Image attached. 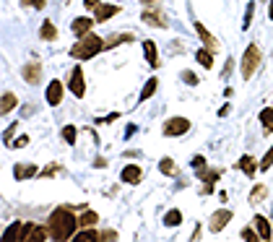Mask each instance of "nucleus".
<instances>
[{
    "mask_svg": "<svg viewBox=\"0 0 273 242\" xmlns=\"http://www.w3.org/2000/svg\"><path fill=\"white\" fill-rule=\"evenodd\" d=\"M47 226H50V237L52 240H57V242H65V240H73V234L78 232V219L73 216V211L68 208V206H60V208H55L50 214V222H47Z\"/></svg>",
    "mask_w": 273,
    "mask_h": 242,
    "instance_id": "1",
    "label": "nucleus"
},
{
    "mask_svg": "<svg viewBox=\"0 0 273 242\" xmlns=\"http://www.w3.org/2000/svg\"><path fill=\"white\" fill-rule=\"evenodd\" d=\"M104 50V39L99 34H83V37H78V42L71 47V57H75V60H91L94 55H99V52Z\"/></svg>",
    "mask_w": 273,
    "mask_h": 242,
    "instance_id": "2",
    "label": "nucleus"
},
{
    "mask_svg": "<svg viewBox=\"0 0 273 242\" xmlns=\"http://www.w3.org/2000/svg\"><path fill=\"white\" fill-rule=\"evenodd\" d=\"M257 65H260V47H257V44H247L245 55H242V78L245 81L253 78Z\"/></svg>",
    "mask_w": 273,
    "mask_h": 242,
    "instance_id": "3",
    "label": "nucleus"
},
{
    "mask_svg": "<svg viewBox=\"0 0 273 242\" xmlns=\"http://www.w3.org/2000/svg\"><path fill=\"white\" fill-rule=\"evenodd\" d=\"M162 130H164V135H169V138H177V135H185L190 130V120L187 117H169Z\"/></svg>",
    "mask_w": 273,
    "mask_h": 242,
    "instance_id": "4",
    "label": "nucleus"
},
{
    "mask_svg": "<svg viewBox=\"0 0 273 242\" xmlns=\"http://www.w3.org/2000/svg\"><path fill=\"white\" fill-rule=\"evenodd\" d=\"M141 21L148 26H156V29H166L169 26V21H166V13L159 11V8H146L141 13Z\"/></svg>",
    "mask_w": 273,
    "mask_h": 242,
    "instance_id": "5",
    "label": "nucleus"
},
{
    "mask_svg": "<svg viewBox=\"0 0 273 242\" xmlns=\"http://www.w3.org/2000/svg\"><path fill=\"white\" fill-rule=\"evenodd\" d=\"M68 89H71L73 96H83L86 94V78H83V71L78 65L71 71V81H68Z\"/></svg>",
    "mask_w": 273,
    "mask_h": 242,
    "instance_id": "6",
    "label": "nucleus"
},
{
    "mask_svg": "<svg viewBox=\"0 0 273 242\" xmlns=\"http://www.w3.org/2000/svg\"><path fill=\"white\" fill-rule=\"evenodd\" d=\"M229 222H232V211H229V208H221V211H216V214L211 216L208 229H211V232H221Z\"/></svg>",
    "mask_w": 273,
    "mask_h": 242,
    "instance_id": "7",
    "label": "nucleus"
},
{
    "mask_svg": "<svg viewBox=\"0 0 273 242\" xmlns=\"http://www.w3.org/2000/svg\"><path fill=\"white\" fill-rule=\"evenodd\" d=\"M24 81L26 84H32V86H36V84H42V63H29V65H24Z\"/></svg>",
    "mask_w": 273,
    "mask_h": 242,
    "instance_id": "8",
    "label": "nucleus"
},
{
    "mask_svg": "<svg viewBox=\"0 0 273 242\" xmlns=\"http://www.w3.org/2000/svg\"><path fill=\"white\" fill-rule=\"evenodd\" d=\"M94 21L96 19H89V16H78V19H73V24H71V32L75 37H83V34H89L91 29H94Z\"/></svg>",
    "mask_w": 273,
    "mask_h": 242,
    "instance_id": "9",
    "label": "nucleus"
},
{
    "mask_svg": "<svg viewBox=\"0 0 273 242\" xmlns=\"http://www.w3.org/2000/svg\"><path fill=\"white\" fill-rule=\"evenodd\" d=\"M193 26H195V32H198V37H200V42H203V44H206V47H208V50H214V52H216V50H218V42H216V37H214V34H211V32H208V29H206V26H203V24H200V21H195V24H193Z\"/></svg>",
    "mask_w": 273,
    "mask_h": 242,
    "instance_id": "10",
    "label": "nucleus"
},
{
    "mask_svg": "<svg viewBox=\"0 0 273 242\" xmlns=\"http://www.w3.org/2000/svg\"><path fill=\"white\" fill-rule=\"evenodd\" d=\"M143 177L141 167H135V164H127V167H123V175H120V180H123L125 185H138Z\"/></svg>",
    "mask_w": 273,
    "mask_h": 242,
    "instance_id": "11",
    "label": "nucleus"
},
{
    "mask_svg": "<svg viewBox=\"0 0 273 242\" xmlns=\"http://www.w3.org/2000/svg\"><path fill=\"white\" fill-rule=\"evenodd\" d=\"M60 102H63V84L60 81H50L47 84V104L57 107Z\"/></svg>",
    "mask_w": 273,
    "mask_h": 242,
    "instance_id": "12",
    "label": "nucleus"
},
{
    "mask_svg": "<svg viewBox=\"0 0 273 242\" xmlns=\"http://www.w3.org/2000/svg\"><path fill=\"white\" fill-rule=\"evenodd\" d=\"M94 13H96V16H94L96 24H104V21H109L112 16H117V13H120V5H102V3H99Z\"/></svg>",
    "mask_w": 273,
    "mask_h": 242,
    "instance_id": "13",
    "label": "nucleus"
},
{
    "mask_svg": "<svg viewBox=\"0 0 273 242\" xmlns=\"http://www.w3.org/2000/svg\"><path fill=\"white\" fill-rule=\"evenodd\" d=\"M237 167H239L242 172H245L247 177H255V172L260 169V164H257V162H255V159L250 156V154H245V156L239 159V164H237Z\"/></svg>",
    "mask_w": 273,
    "mask_h": 242,
    "instance_id": "14",
    "label": "nucleus"
},
{
    "mask_svg": "<svg viewBox=\"0 0 273 242\" xmlns=\"http://www.w3.org/2000/svg\"><path fill=\"white\" fill-rule=\"evenodd\" d=\"M75 242H94V240H102V232H94L91 226H81L78 232L73 234Z\"/></svg>",
    "mask_w": 273,
    "mask_h": 242,
    "instance_id": "15",
    "label": "nucleus"
},
{
    "mask_svg": "<svg viewBox=\"0 0 273 242\" xmlns=\"http://www.w3.org/2000/svg\"><path fill=\"white\" fill-rule=\"evenodd\" d=\"M253 224H255L257 234H260V240H271V237H273V232H271V222H268L265 216H255V219H253Z\"/></svg>",
    "mask_w": 273,
    "mask_h": 242,
    "instance_id": "16",
    "label": "nucleus"
},
{
    "mask_svg": "<svg viewBox=\"0 0 273 242\" xmlns=\"http://www.w3.org/2000/svg\"><path fill=\"white\" fill-rule=\"evenodd\" d=\"M143 55H146V60H148L151 68H159V55H156V42L154 39L143 42Z\"/></svg>",
    "mask_w": 273,
    "mask_h": 242,
    "instance_id": "17",
    "label": "nucleus"
},
{
    "mask_svg": "<svg viewBox=\"0 0 273 242\" xmlns=\"http://www.w3.org/2000/svg\"><path fill=\"white\" fill-rule=\"evenodd\" d=\"M195 60H198L203 68H214V50H208L206 44H203L200 50H195Z\"/></svg>",
    "mask_w": 273,
    "mask_h": 242,
    "instance_id": "18",
    "label": "nucleus"
},
{
    "mask_svg": "<svg viewBox=\"0 0 273 242\" xmlns=\"http://www.w3.org/2000/svg\"><path fill=\"white\" fill-rule=\"evenodd\" d=\"M34 175H36L34 164H16V167H13V177H16V180H29Z\"/></svg>",
    "mask_w": 273,
    "mask_h": 242,
    "instance_id": "19",
    "label": "nucleus"
},
{
    "mask_svg": "<svg viewBox=\"0 0 273 242\" xmlns=\"http://www.w3.org/2000/svg\"><path fill=\"white\" fill-rule=\"evenodd\" d=\"M135 37L133 34H125V32H120L115 37H109V39H104V50H112V47H117V44H125V42H133Z\"/></svg>",
    "mask_w": 273,
    "mask_h": 242,
    "instance_id": "20",
    "label": "nucleus"
},
{
    "mask_svg": "<svg viewBox=\"0 0 273 242\" xmlns=\"http://www.w3.org/2000/svg\"><path fill=\"white\" fill-rule=\"evenodd\" d=\"M39 39H44V42H55V39H57V29H55V24H52V21H44V24H42Z\"/></svg>",
    "mask_w": 273,
    "mask_h": 242,
    "instance_id": "21",
    "label": "nucleus"
},
{
    "mask_svg": "<svg viewBox=\"0 0 273 242\" xmlns=\"http://www.w3.org/2000/svg\"><path fill=\"white\" fill-rule=\"evenodd\" d=\"M218 177H221V172H218V169H206V167L198 169V180H203L206 185H216Z\"/></svg>",
    "mask_w": 273,
    "mask_h": 242,
    "instance_id": "22",
    "label": "nucleus"
},
{
    "mask_svg": "<svg viewBox=\"0 0 273 242\" xmlns=\"http://www.w3.org/2000/svg\"><path fill=\"white\" fill-rule=\"evenodd\" d=\"M21 226H24V222H13L8 229L3 232V240L5 242H18V234H21Z\"/></svg>",
    "mask_w": 273,
    "mask_h": 242,
    "instance_id": "23",
    "label": "nucleus"
},
{
    "mask_svg": "<svg viewBox=\"0 0 273 242\" xmlns=\"http://www.w3.org/2000/svg\"><path fill=\"white\" fill-rule=\"evenodd\" d=\"M13 107H16V94H13V92H5V94H3V102H0V112H3V117L8 115Z\"/></svg>",
    "mask_w": 273,
    "mask_h": 242,
    "instance_id": "24",
    "label": "nucleus"
},
{
    "mask_svg": "<svg viewBox=\"0 0 273 242\" xmlns=\"http://www.w3.org/2000/svg\"><path fill=\"white\" fill-rule=\"evenodd\" d=\"M156 86H159V81L154 78V75H151V78L146 81V86H143V92H141V96H138V99H141V102L151 99V96H154V92H156Z\"/></svg>",
    "mask_w": 273,
    "mask_h": 242,
    "instance_id": "25",
    "label": "nucleus"
},
{
    "mask_svg": "<svg viewBox=\"0 0 273 242\" xmlns=\"http://www.w3.org/2000/svg\"><path fill=\"white\" fill-rule=\"evenodd\" d=\"M260 123H263V130L265 133H273V107H265L260 112Z\"/></svg>",
    "mask_w": 273,
    "mask_h": 242,
    "instance_id": "26",
    "label": "nucleus"
},
{
    "mask_svg": "<svg viewBox=\"0 0 273 242\" xmlns=\"http://www.w3.org/2000/svg\"><path fill=\"white\" fill-rule=\"evenodd\" d=\"M50 237V226H34L32 234H29V242H42Z\"/></svg>",
    "mask_w": 273,
    "mask_h": 242,
    "instance_id": "27",
    "label": "nucleus"
},
{
    "mask_svg": "<svg viewBox=\"0 0 273 242\" xmlns=\"http://www.w3.org/2000/svg\"><path fill=\"white\" fill-rule=\"evenodd\" d=\"M263 198H268V187H265V185H255L253 193H250V201H253V203H260Z\"/></svg>",
    "mask_w": 273,
    "mask_h": 242,
    "instance_id": "28",
    "label": "nucleus"
},
{
    "mask_svg": "<svg viewBox=\"0 0 273 242\" xmlns=\"http://www.w3.org/2000/svg\"><path fill=\"white\" fill-rule=\"evenodd\" d=\"M96 222H99V216H96L94 211H89V208L83 211V214H81V219H78V224H81V226H94Z\"/></svg>",
    "mask_w": 273,
    "mask_h": 242,
    "instance_id": "29",
    "label": "nucleus"
},
{
    "mask_svg": "<svg viewBox=\"0 0 273 242\" xmlns=\"http://www.w3.org/2000/svg\"><path fill=\"white\" fill-rule=\"evenodd\" d=\"M180 222H182V214H180L177 208L166 211V216H164V224H166V226H180Z\"/></svg>",
    "mask_w": 273,
    "mask_h": 242,
    "instance_id": "30",
    "label": "nucleus"
},
{
    "mask_svg": "<svg viewBox=\"0 0 273 242\" xmlns=\"http://www.w3.org/2000/svg\"><path fill=\"white\" fill-rule=\"evenodd\" d=\"M159 169H162V175H174V172H177V164H174L172 159H162V162H159Z\"/></svg>",
    "mask_w": 273,
    "mask_h": 242,
    "instance_id": "31",
    "label": "nucleus"
},
{
    "mask_svg": "<svg viewBox=\"0 0 273 242\" xmlns=\"http://www.w3.org/2000/svg\"><path fill=\"white\" fill-rule=\"evenodd\" d=\"M75 133H78V130H75L73 125H65L63 128V141L68 143V146H73V143H75Z\"/></svg>",
    "mask_w": 273,
    "mask_h": 242,
    "instance_id": "32",
    "label": "nucleus"
},
{
    "mask_svg": "<svg viewBox=\"0 0 273 242\" xmlns=\"http://www.w3.org/2000/svg\"><path fill=\"white\" fill-rule=\"evenodd\" d=\"M253 13H255V0H250V3H247V11H245V21H242V29H250Z\"/></svg>",
    "mask_w": 273,
    "mask_h": 242,
    "instance_id": "33",
    "label": "nucleus"
},
{
    "mask_svg": "<svg viewBox=\"0 0 273 242\" xmlns=\"http://www.w3.org/2000/svg\"><path fill=\"white\" fill-rule=\"evenodd\" d=\"M34 224L32 222H24V226H21V234H18V242H29V234H32Z\"/></svg>",
    "mask_w": 273,
    "mask_h": 242,
    "instance_id": "34",
    "label": "nucleus"
},
{
    "mask_svg": "<svg viewBox=\"0 0 273 242\" xmlns=\"http://www.w3.org/2000/svg\"><path fill=\"white\" fill-rule=\"evenodd\" d=\"M180 75H182V81H185V84H190V86H198V81H200L193 71H182Z\"/></svg>",
    "mask_w": 273,
    "mask_h": 242,
    "instance_id": "35",
    "label": "nucleus"
},
{
    "mask_svg": "<svg viewBox=\"0 0 273 242\" xmlns=\"http://www.w3.org/2000/svg\"><path fill=\"white\" fill-rule=\"evenodd\" d=\"M60 172H63V167H60V164H50V167L42 169V177H55V175H60Z\"/></svg>",
    "mask_w": 273,
    "mask_h": 242,
    "instance_id": "36",
    "label": "nucleus"
},
{
    "mask_svg": "<svg viewBox=\"0 0 273 242\" xmlns=\"http://www.w3.org/2000/svg\"><path fill=\"white\" fill-rule=\"evenodd\" d=\"M16 130H18V123H13V125L8 128V130L3 133V143H5V146H11V143H13L11 138H13V135H16Z\"/></svg>",
    "mask_w": 273,
    "mask_h": 242,
    "instance_id": "37",
    "label": "nucleus"
},
{
    "mask_svg": "<svg viewBox=\"0 0 273 242\" xmlns=\"http://www.w3.org/2000/svg\"><path fill=\"white\" fill-rule=\"evenodd\" d=\"M21 5H32V8H36V11H44L47 0H21Z\"/></svg>",
    "mask_w": 273,
    "mask_h": 242,
    "instance_id": "38",
    "label": "nucleus"
},
{
    "mask_svg": "<svg viewBox=\"0 0 273 242\" xmlns=\"http://www.w3.org/2000/svg\"><path fill=\"white\" fill-rule=\"evenodd\" d=\"M273 167V146L268 149V154H265V159L260 162V169H271Z\"/></svg>",
    "mask_w": 273,
    "mask_h": 242,
    "instance_id": "39",
    "label": "nucleus"
},
{
    "mask_svg": "<svg viewBox=\"0 0 273 242\" xmlns=\"http://www.w3.org/2000/svg\"><path fill=\"white\" fill-rule=\"evenodd\" d=\"M242 240H250V242H255V240H260V234H255V229H242Z\"/></svg>",
    "mask_w": 273,
    "mask_h": 242,
    "instance_id": "40",
    "label": "nucleus"
},
{
    "mask_svg": "<svg viewBox=\"0 0 273 242\" xmlns=\"http://www.w3.org/2000/svg\"><path fill=\"white\" fill-rule=\"evenodd\" d=\"M26 143H29V135H18V141H13L11 149H24Z\"/></svg>",
    "mask_w": 273,
    "mask_h": 242,
    "instance_id": "41",
    "label": "nucleus"
},
{
    "mask_svg": "<svg viewBox=\"0 0 273 242\" xmlns=\"http://www.w3.org/2000/svg\"><path fill=\"white\" fill-rule=\"evenodd\" d=\"M102 240L115 242V240H117V232H115V229H104V232H102Z\"/></svg>",
    "mask_w": 273,
    "mask_h": 242,
    "instance_id": "42",
    "label": "nucleus"
},
{
    "mask_svg": "<svg viewBox=\"0 0 273 242\" xmlns=\"http://www.w3.org/2000/svg\"><path fill=\"white\" fill-rule=\"evenodd\" d=\"M193 167H195V169L206 167V156H200V154H198V156H193Z\"/></svg>",
    "mask_w": 273,
    "mask_h": 242,
    "instance_id": "43",
    "label": "nucleus"
},
{
    "mask_svg": "<svg viewBox=\"0 0 273 242\" xmlns=\"http://www.w3.org/2000/svg\"><path fill=\"white\" fill-rule=\"evenodd\" d=\"M96 5H99V0H83V8L86 11H96Z\"/></svg>",
    "mask_w": 273,
    "mask_h": 242,
    "instance_id": "44",
    "label": "nucleus"
},
{
    "mask_svg": "<svg viewBox=\"0 0 273 242\" xmlns=\"http://www.w3.org/2000/svg\"><path fill=\"white\" fill-rule=\"evenodd\" d=\"M120 115H117V112H109V115L107 117H99V123H115V120H117Z\"/></svg>",
    "mask_w": 273,
    "mask_h": 242,
    "instance_id": "45",
    "label": "nucleus"
},
{
    "mask_svg": "<svg viewBox=\"0 0 273 242\" xmlns=\"http://www.w3.org/2000/svg\"><path fill=\"white\" fill-rule=\"evenodd\" d=\"M229 73H232V60H226V65H224V78H229Z\"/></svg>",
    "mask_w": 273,
    "mask_h": 242,
    "instance_id": "46",
    "label": "nucleus"
},
{
    "mask_svg": "<svg viewBox=\"0 0 273 242\" xmlns=\"http://www.w3.org/2000/svg\"><path fill=\"white\" fill-rule=\"evenodd\" d=\"M94 167H107V159H102V156L94 159Z\"/></svg>",
    "mask_w": 273,
    "mask_h": 242,
    "instance_id": "47",
    "label": "nucleus"
},
{
    "mask_svg": "<svg viewBox=\"0 0 273 242\" xmlns=\"http://www.w3.org/2000/svg\"><path fill=\"white\" fill-rule=\"evenodd\" d=\"M268 16H271V21H273V0H271V8H268Z\"/></svg>",
    "mask_w": 273,
    "mask_h": 242,
    "instance_id": "48",
    "label": "nucleus"
},
{
    "mask_svg": "<svg viewBox=\"0 0 273 242\" xmlns=\"http://www.w3.org/2000/svg\"><path fill=\"white\" fill-rule=\"evenodd\" d=\"M141 3H143V5H151V3H156V0H141Z\"/></svg>",
    "mask_w": 273,
    "mask_h": 242,
    "instance_id": "49",
    "label": "nucleus"
}]
</instances>
